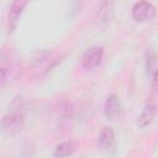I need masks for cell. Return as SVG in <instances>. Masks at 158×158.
<instances>
[{"mask_svg": "<svg viewBox=\"0 0 158 158\" xmlns=\"http://www.w3.org/2000/svg\"><path fill=\"white\" fill-rule=\"evenodd\" d=\"M152 86H153L154 90L158 91V69H157V70L154 72V74H153V84H152Z\"/></svg>", "mask_w": 158, "mask_h": 158, "instance_id": "14", "label": "cell"}, {"mask_svg": "<svg viewBox=\"0 0 158 158\" xmlns=\"http://www.w3.org/2000/svg\"><path fill=\"white\" fill-rule=\"evenodd\" d=\"M74 117V106L70 101L64 100L58 105L57 118L60 123H68Z\"/></svg>", "mask_w": 158, "mask_h": 158, "instance_id": "9", "label": "cell"}, {"mask_svg": "<svg viewBox=\"0 0 158 158\" xmlns=\"http://www.w3.org/2000/svg\"><path fill=\"white\" fill-rule=\"evenodd\" d=\"M115 132L112 127L110 126H104L99 133L98 137V144L102 151H112L115 148Z\"/></svg>", "mask_w": 158, "mask_h": 158, "instance_id": "8", "label": "cell"}, {"mask_svg": "<svg viewBox=\"0 0 158 158\" xmlns=\"http://www.w3.org/2000/svg\"><path fill=\"white\" fill-rule=\"evenodd\" d=\"M25 125V114L20 107L11 110L10 112L5 114L1 118V128L2 132L7 136H15L20 133Z\"/></svg>", "mask_w": 158, "mask_h": 158, "instance_id": "1", "label": "cell"}, {"mask_svg": "<svg viewBox=\"0 0 158 158\" xmlns=\"http://www.w3.org/2000/svg\"><path fill=\"white\" fill-rule=\"evenodd\" d=\"M58 62H59L58 57H56L53 54H44V56L40 57L33 63V67H32V74H33V77L37 78V79L43 78L48 72H51L57 65Z\"/></svg>", "mask_w": 158, "mask_h": 158, "instance_id": "4", "label": "cell"}, {"mask_svg": "<svg viewBox=\"0 0 158 158\" xmlns=\"http://www.w3.org/2000/svg\"><path fill=\"white\" fill-rule=\"evenodd\" d=\"M104 58V48L101 46H91L89 47L80 58V64L86 70L96 69Z\"/></svg>", "mask_w": 158, "mask_h": 158, "instance_id": "2", "label": "cell"}, {"mask_svg": "<svg viewBox=\"0 0 158 158\" xmlns=\"http://www.w3.org/2000/svg\"><path fill=\"white\" fill-rule=\"evenodd\" d=\"M156 62V56L153 53H149L147 57V72H151V69H153V64Z\"/></svg>", "mask_w": 158, "mask_h": 158, "instance_id": "13", "label": "cell"}, {"mask_svg": "<svg viewBox=\"0 0 158 158\" xmlns=\"http://www.w3.org/2000/svg\"><path fill=\"white\" fill-rule=\"evenodd\" d=\"M131 15L132 19L137 22H148L156 17L157 9L149 1H138L132 6Z\"/></svg>", "mask_w": 158, "mask_h": 158, "instance_id": "3", "label": "cell"}, {"mask_svg": "<svg viewBox=\"0 0 158 158\" xmlns=\"http://www.w3.org/2000/svg\"><path fill=\"white\" fill-rule=\"evenodd\" d=\"M15 70H16L15 60L12 59L11 54L4 49L1 53V64H0V83L2 88L6 85V83L10 81V78L14 77Z\"/></svg>", "mask_w": 158, "mask_h": 158, "instance_id": "5", "label": "cell"}, {"mask_svg": "<svg viewBox=\"0 0 158 158\" xmlns=\"http://www.w3.org/2000/svg\"><path fill=\"white\" fill-rule=\"evenodd\" d=\"M74 149H75V146L72 141H63L56 146L53 151V156L56 158H67L74 153Z\"/></svg>", "mask_w": 158, "mask_h": 158, "instance_id": "12", "label": "cell"}, {"mask_svg": "<svg viewBox=\"0 0 158 158\" xmlns=\"http://www.w3.org/2000/svg\"><path fill=\"white\" fill-rule=\"evenodd\" d=\"M112 7H114V4L111 1H104L100 7H99V11L96 14V22L99 25H104V23H107L112 16Z\"/></svg>", "mask_w": 158, "mask_h": 158, "instance_id": "11", "label": "cell"}, {"mask_svg": "<svg viewBox=\"0 0 158 158\" xmlns=\"http://www.w3.org/2000/svg\"><path fill=\"white\" fill-rule=\"evenodd\" d=\"M156 112H157L156 106H154L153 104H147V105L143 107V110L141 111L139 116H138V120H137L138 126L142 127V128L149 126V125L152 123V121L154 120Z\"/></svg>", "mask_w": 158, "mask_h": 158, "instance_id": "10", "label": "cell"}, {"mask_svg": "<svg viewBox=\"0 0 158 158\" xmlns=\"http://www.w3.org/2000/svg\"><path fill=\"white\" fill-rule=\"evenodd\" d=\"M26 5H27V1H22V0H17L11 4L9 15H7V32L9 33L14 32V30L16 28Z\"/></svg>", "mask_w": 158, "mask_h": 158, "instance_id": "6", "label": "cell"}, {"mask_svg": "<svg viewBox=\"0 0 158 158\" xmlns=\"http://www.w3.org/2000/svg\"><path fill=\"white\" fill-rule=\"evenodd\" d=\"M121 101L116 94H111L107 96L105 104H104V115L109 120H115L121 114Z\"/></svg>", "mask_w": 158, "mask_h": 158, "instance_id": "7", "label": "cell"}]
</instances>
